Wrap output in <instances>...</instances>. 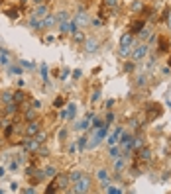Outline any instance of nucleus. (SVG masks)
<instances>
[{
	"label": "nucleus",
	"mask_w": 171,
	"mask_h": 194,
	"mask_svg": "<svg viewBox=\"0 0 171 194\" xmlns=\"http://www.w3.org/2000/svg\"><path fill=\"white\" fill-rule=\"evenodd\" d=\"M81 175H83L81 170H73L71 175H69V179H71V182H75V180H77V179H79V176H81Z\"/></svg>",
	"instance_id": "nucleus-15"
},
{
	"label": "nucleus",
	"mask_w": 171,
	"mask_h": 194,
	"mask_svg": "<svg viewBox=\"0 0 171 194\" xmlns=\"http://www.w3.org/2000/svg\"><path fill=\"white\" fill-rule=\"evenodd\" d=\"M112 120H114V114H108V116H106V126H110Z\"/></svg>",
	"instance_id": "nucleus-23"
},
{
	"label": "nucleus",
	"mask_w": 171,
	"mask_h": 194,
	"mask_svg": "<svg viewBox=\"0 0 171 194\" xmlns=\"http://www.w3.org/2000/svg\"><path fill=\"white\" fill-rule=\"evenodd\" d=\"M55 173H57L55 167H47V169L43 170V176H55Z\"/></svg>",
	"instance_id": "nucleus-12"
},
{
	"label": "nucleus",
	"mask_w": 171,
	"mask_h": 194,
	"mask_svg": "<svg viewBox=\"0 0 171 194\" xmlns=\"http://www.w3.org/2000/svg\"><path fill=\"white\" fill-rule=\"evenodd\" d=\"M33 16H36V18H41V20H45L49 16V10H47V6H39L38 10H36V12H33Z\"/></svg>",
	"instance_id": "nucleus-6"
},
{
	"label": "nucleus",
	"mask_w": 171,
	"mask_h": 194,
	"mask_svg": "<svg viewBox=\"0 0 171 194\" xmlns=\"http://www.w3.org/2000/svg\"><path fill=\"white\" fill-rule=\"evenodd\" d=\"M89 190H90V179L87 175H81L75 180V188H73V192H89Z\"/></svg>",
	"instance_id": "nucleus-1"
},
{
	"label": "nucleus",
	"mask_w": 171,
	"mask_h": 194,
	"mask_svg": "<svg viewBox=\"0 0 171 194\" xmlns=\"http://www.w3.org/2000/svg\"><path fill=\"white\" fill-rule=\"evenodd\" d=\"M75 20H77V24H79V22H81V24H89V22H90V18L87 16L85 10H79V14H77Z\"/></svg>",
	"instance_id": "nucleus-7"
},
{
	"label": "nucleus",
	"mask_w": 171,
	"mask_h": 194,
	"mask_svg": "<svg viewBox=\"0 0 171 194\" xmlns=\"http://www.w3.org/2000/svg\"><path fill=\"white\" fill-rule=\"evenodd\" d=\"M104 4H106V6H110V8H114V6L118 4V0H104Z\"/></svg>",
	"instance_id": "nucleus-20"
},
{
	"label": "nucleus",
	"mask_w": 171,
	"mask_h": 194,
	"mask_svg": "<svg viewBox=\"0 0 171 194\" xmlns=\"http://www.w3.org/2000/svg\"><path fill=\"white\" fill-rule=\"evenodd\" d=\"M14 100H16V102H22V100H24V92H16Z\"/></svg>",
	"instance_id": "nucleus-19"
},
{
	"label": "nucleus",
	"mask_w": 171,
	"mask_h": 194,
	"mask_svg": "<svg viewBox=\"0 0 171 194\" xmlns=\"http://www.w3.org/2000/svg\"><path fill=\"white\" fill-rule=\"evenodd\" d=\"M57 20H59V22H67L69 16H67V12H57Z\"/></svg>",
	"instance_id": "nucleus-16"
},
{
	"label": "nucleus",
	"mask_w": 171,
	"mask_h": 194,
	"mask_svg": "<svg viewBox=\"0 0 171 194\" xmlns=\"http://www.w3.org/2000/svg\"><path fill=\"white\" fill-rule=\"evenodd\" d=\"M85 49L89 53L98 51V41H96V39H85Z\"/></svg>",
	"instance_id": "nucleus-4"
},
{
	"label": "nucleus",
	"mask_w": 171,
	"mask_h": 194,
	"mask_svg": "<svg viewBox=\"0 0 171 194\" xmlns=\"http://www.w3.org/2000/svg\"><path fill=\"white\" fill-rule=\"evenodd\" d=\"M75 35V41H79V43H85V35H83L81 32H77V33H73Z\"/></svg>",
	"instance_id": "nucleus-17"
},
{
	"label": "nucleus",
	"mask_w": 171,
	"mask_h": 194,
	"mask_svg": "<svg viewBox=\"0 0 171 194\" xmlns=\"http://www.w3.org/2000/svg\"><path fill=\"white\" fill-rule=\"evenodd\" d=\"M8 16H10V18H18V8H14V10H8Z\"/></svg>",
	"instance_id": "nucleus-21"
},
{
	"label": "nucleus",
	"mask_w": 171,
	"mask_h": 194,
	"mask_svg": "<svg viewBox=\"0 0 171 194\" xmlns=\"http://www.w3.org/2000/svg\"><path fill=\"white\" fill-rule=\"evenodd\" d=\"M110 157H112V159H118L120 157V149L118 147H112V149H110Z\"/></svg>",
	"instance_id": "nucleus-14"
},
{
	"label": "nucleus",
	"mask_w": 171,
	"mask_h": 194,
	"mask_svg": "<svg viewBox=\"0 0 171 194\" xmlns=\"http://www.w3.org/2000/svg\"><path fill=\"white\" fill-rule=\"evenodd\" d=\"M120 135H122V129L118 128V129H116V132L112 133V137L108 139V143H110V145H112V143H116V141H118V137H120Z\"/></svg>",
	"instance_id": "nucleus-10"
},
{
	"label": "nucleus",
	"mask_w": 171,
	"mask_h": 194,
	"mask_svg": "<svg viewBox=\"0 0 171 194\" xmlns=\"http://www.w3.org/2000/svg\"><path fill=\"white\" fill-rule=\"evenodd\" d=\"M26 132H28V135H36V133L39 132V123H38V122H32V123H28V128H26Z\"/></svg>",
	"instance_id": "nucleus-8"
},
{
	"label": "nucleus",
	"mask_w": 171,
	"mask_h": 194,
	"mask_svg": "<svg viewBox=\"0 0 171 194\" xmlns=\"http://www.w3.org/2000/svg\"><path fill=\"white\" fill-rule=\"evenodd\" d=\"M146 53H147V45H140V47H136L132 51V57L138 61V59H144V57H146Z\"/></svg>",
	"instance_id": "nucleus-3"
},
{
	"label": "nucleus",
	"mask_w": 171,
	"mask_h": 194,
	"mask_svg": "<svg viewBox=\"0 0 171 194\" xmlns=\"http://www.w3.org/2000/svg\"><path fill=\"white\" fill-rule=\"evenodd\" d=\"M114 169L118 170V173H122V170L126 169V161H124V159H116V163H114Z\"/></svg>",
	"instance_id": "nucleus-9"
},
{
	"label": "nucleus",
	"mask_w": 171,
	"mask_h": 194,
	"mask_svg": "<svg viewBox=\"0 0 171 194\" xmlns=\"http://www.w3.org/2000/svg\"><path fill=\"white\" fill-rule=\"evenodd\" d=\"M10 170H18V163H10Z\"/></svg>",
	"instance_id": "nucleus-25"
},
{
	"label": "nucleus",
	"mask_w": 171,
	"mask_h": 194,
	"mask_svg": "<svg viewBox=\"0 0 171 194\" xmlns=\"http://www.w3.org/2000/svg\"><path fill=\"white\" fill-rule=\"evenodd\" d=\"M0 126H2V122H0Z\"/></svg>",
	"instance_id": "nucleus-28"
},
{
	"label": "nucleus",
	"mask_w": 171,
	"mask_h": 194,
	"mask_svg": "<svg viewBox=\"0 0 171 194\" xmlns=\"http://www.w3.org/2000/svg\"><path fill=\"white\" fill-rule=\"evenodd\" d=\"M69 182H71V179H69V175H63V176H57V188H67V184H69Z\"/></svg>",
	"instance_id": "nucleus-5"
},
{
	"label": "nucleus",
	"mask_w": 171,
	"mask_h": 194,
	"mask_svg": "<svg viewBox=\"0 0 171 194\" xmlns=\"http://www.w3.org/2000/svg\"><path fill=\"white\" fill-rule=\"evenodd\" d=\"M169 26H171V20H169Z\"/></svg>",
	"instance_id": "nucleus-27"
},
{
	"label": "nucleus",
	"mask_w": 171,
	"mask_h": 194,
	"mask_svg": "<svg viewBox=\"0 0 171 194\" xmlns=\"http://www.w3.org/2000/svg\"><path fill=\"white\" fill-rule=\"evenodd\" d=\"M96 176H98L100 180H104V182H106V176H108V175H106V170H104V169H100L98 173H96Z\"/></svg>",
	"instance_id": "nucleus-18"
},
{
	"label": "nucleus",
	"mask_w": 171,
	"mask_h": 194,
	"mask_svg": "<svg viewBox=\"0 0 171 194\" xmlns=\"http://www.w3.org/2000/svg\"><path fill=\"white\" fill-rule=\"evenodd\" d=\"M132 32L134 33H140V32H142V29H144V22H134V26H132Z\"/></svg>",
	"instance_id": "nucleus-13"
},
{
	"label": "nucleus",
	"mask_w": 171,
	"mask_h": 194,
	"mask_svg": "<svg viewBox=\"0 0 171 194\" xmlns=\"http://www.w3.org/2000/svg\"><path fill=\"white\" fill-rule=\"evenodd\" d=\"M132 33H126V35H122V39H120V53L122 55H128L130 53V47H132Z\"/></svg>",
	"instance_id": "nucleus-2"
},
{
	"label": "nucleus",
	"mask_w": 171,
	"mask_h": 194,
	"mask_svg": "<svg viewBox=\"0 0 171 194\" xmlns=\"http://www.w3.org/2000/svg\"><path fill=\"white\" fill-rule=\"evenodd\" d=\"M79 145H81V147H87V137H81V139H79Z\"/></svg>",
	"instance_id": "nucleus-24"
},
{
	"label": "nucleus",
	"mask_w": 171,
	"mask_h": 194,
	"mask_svg": "<svg viewBox=\"0 0 171 194\" xmlns=\"http://www.w3.org/2000/svg\"><path fill=\"white\" fill-rule=\"evenodd\" d=\"M140 157H142L144 161H150V157H152V151H150V149H142V153H140Z\"/></svg>",
	"instance_id": "nucleus-11"
},
{
	"label": "nucleus",
	"mask_w": 171,
	"mask_h": 194,
	"mask_svg": "<svg viewBox=\"0 0 171 194\" xmlns=\"http://www.w3.org/2000/svg\"><path fill=\"white\" fill-rule=\"evenodd\" d=\"M132 8H134V10H142V4H140V2H134Z\"/></svg>",
	"instance_id": "nucleus-26"
},
{
	"label": "nucleus",
	"mask_w": 171,
	"mask_h": 194,
	"mask_svg": "<svg viewBox=\"0 0 171 194\" xmlns=\"http://www.w3.org/2000/svg\"><path fill=\"white\" fill-rule=\"evenodd\" d=\"M136 82H138V85H140V86H144V85H146V76H144V75H142V76H140V79H138V81H136Z\"/></svg>",
	"instance_id": "nucleus-22"
}]
</instances>
